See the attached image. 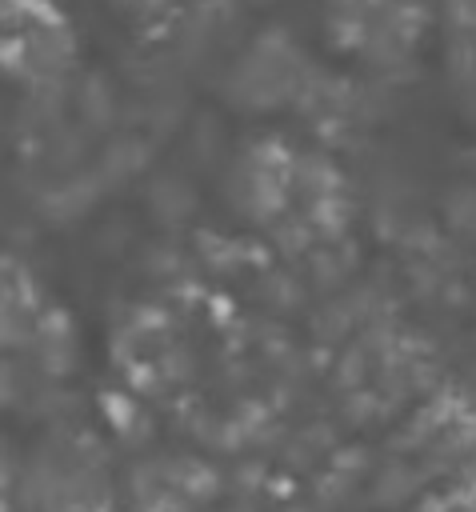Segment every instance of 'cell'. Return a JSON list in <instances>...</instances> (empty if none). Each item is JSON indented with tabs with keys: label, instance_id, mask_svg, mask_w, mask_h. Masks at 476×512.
Masks as SVG:
<instances>
[{
	"label": "cell",
	"instance_id": "1",
	"mask_svg": "<svg viewBox=\"0 0 476 512\" xmlns=\"http://www.w3.org/2000/svg\"><path fill=\"white\" fill-rule=\"evenodd\" d=\"M28 512H116V480L92 436H48L20 468Z\"/></svg>",
	"mask_w": 476,
	"mask_h": 512
},
{
	"label": "cell",
	"instance_id": "2",
	"mask_svg": "<svg viewBox=\"0 0 476 512\" xmlns=\"http://www.w3.org/2000/svg\"><path fill=\"white\" fill-rule=\"evenodd\" d=\"M220 492V480L200 464H168L144 468L128 484V500L136 512H204Z\"/></svg>",
	"mask_w": 476,
	"mask_h": 512
},
{
	"label": "cell",
	"instance_id": "3",
	"mask_svg": "<svg viewBox=\"0 0 476 512\" xmlns=\"http://www.w3.org/2000/svg\"><path fill=\"white\" fill-rule=\"evenodd\" d=\"M416 512H476V480H456L424 492Z\"/></svg>",
	"mask_w": 476,
	"mask_h": 512
},
{
	"label": "cell",
	"instance_id": "4",
	"mask_svg": "<svg viewBox=\"0 0 476 512\" xmlns=\"http://www.w3.org/2000/svg\"><path fill=\"white\" fill-rule=\"evenodd\" d=\"M16 504H20V464L0 440V512H16Z\"/></svg>",
	"mask_w": 476,
	"mask_h": 512
},
{
	"label": "cell",
	"instance_id": "5",
	"mask_svg": "<svg viewBox=\"0 0 476 512\" xmlns=\"http://www.w3.org/2000/svg\"><path fill=\"white\" fill-rule=\"evenodd\" d=\"M300 512H304V508H300Z\"/></svg>",
	"mask_w": 476,
	"mask_h": 512
}]
</instances>
